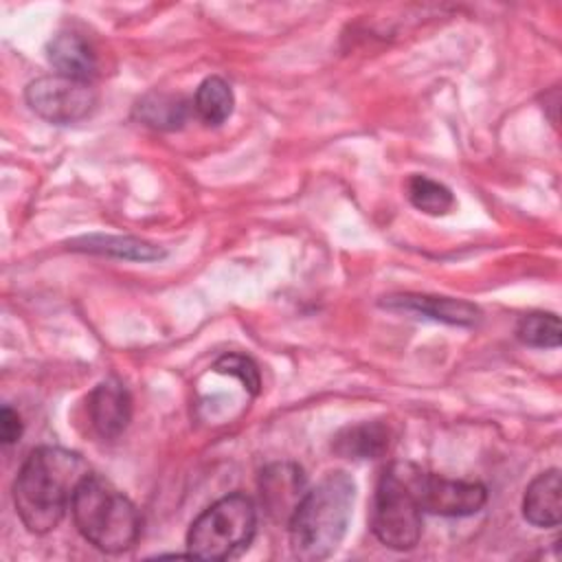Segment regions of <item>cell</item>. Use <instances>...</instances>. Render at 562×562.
Here are the masks:
<instances>
[{
  "label": "cell",
  "instance_id": "14",
  "mask_svg": "<svg viewBox=\"0 0 562 562\" xmlns=\"http://www.w3.org/2000/svg\"><path fill=\"white\" fill-rule=\"evenodd\" d=\"M70 250L92 252V255H108L127 261H156L165 257V250L156 244L143 241L138 237L127 235H88L70 241Z\"/></svg>",
  "mask_w": 562,
  "mask_h": 562
},
{
  "label": "cell",
  "instance_id": "11",
  "mask_svg": "<svg viewBox=\"0 0 562 562\" xmlns=\"http://www.w3.org/2000/svg\"><path fill=\"white\" fill-rule=\"evenodd\" d=\"M522 516L533 527L551 529L562 518V476L558 468L540 472L525 490Z\"/></svg>",
  "mask_w": 562,
  "mask_h": 562
},
{
  "label": "cell",
  "instance_id": "18",
  "mask_svg": "<svg viewBox=\"0 0 562 562\" xmlns=\"http://www.w3.org/2000/svg\"><path fill=\"white\" fill-rule=\"evenodd\" d=\"M516 338L529 347L555 349V347H560V340H562L560 318L549 312L525 314L516 325Z\"/></svg>",
  "mask_w": 562,
  "mask_h": 562
},
{
  "label": "cell",
  "instance_id": "3",
  "mask_svg": "<svg viewBox=\"0 0 562 562\" xmlns=\"http://www.w3.org/2000/svg\"><path fill=\"white\" fill-rule=\"evenodd\" d=\"M79 533L103 553H123L140 536V514L136 505L108 479L88 474L70 503Z\"/></svg>",
  "mask_w": 562,
  "mask_h": 562
},
{
  "label": "cell",
  "instance_id": "12",
  "mask_svg": "<svg viewBox=\"0 0 562 562\" xmlns=\"http://www.w3.org/2000/svg\"><path fill=\"white\" fill-rule=\"evenodd\" d=\"M46 55L61 75L90 81L97 72V53L92 44L75 31L55 33L46 44Z\"/></svg>",
  "mask_w": 562,
  "mask_h": 562
},
{
  "label": "cell",
  "instance_id": "6",
  "mask_svg": "<svg viewBox=\"0 0 562 562\" xmlns=\"http://www.w3.org/2000/svg\"><path fill=\"white\" fill-rule=\"evenodd\" d=\"M24 99L40 119L55 125H70L92 114L99 94L90 81L55 72L33 79L24 90Z\"/></svg>",
  "mask_w": 562,
  "mask_h": 562
},
{
  "label": "cell",
  "instance_id": "2",
  "mask_svg": "<svg viewBox=\"0 0 562 562\" xmlns=\"http://www.w3.org/2000/svg\"><path fill=\"white\" fill-rule=\"evenodd\" d=\"M356 501L353 479L338 470L307 490L288 522L292 555L305 562L329 558L345 538Z\"/></svg>",
  "mask_w": 562,
  "mask_h": 562
},
{
  "label": "cell",
  "instance_id": "10",
  "mask_svg": "<svg viewBox=\"0 0 562 562\" xmlns=\"http://www.w3.org/2000/svg\"><path fill=\"white\" fill-rule=\"evenodd\" d=\"M382 307L395 312H413L432 321L450 325H474L481 316L479 307L452 296H430V294H391L380 301Z\"/></svg>",
  "mask_w": 562,
  "mask_h": 562
},
{
  "label": "cell",
  "instance_id": "9",
  "mask_svg": "<svg viewBox=\"0 0 562 562\" xmlns=\"http://www.w3.org/2000/svg\"><path fill=\"white\" fill-rule=\"evenodd\" d=\"M86 402L90 426L101 439H116L127 428L132 417V397L119 380L97 384Z\"/></svg>",
  "mask_w": 562,
  "mask_h": 562
},
{
  "label": "cell",
  "instance_id": "1",
  "mask_svg": "<svg viewBox=\"0 0 562 562\" xmlns=\"http://www.w3.org/2000/svg\"><path fill=\"white\" fill-rule=\"evenodd\" d=\"M88 474V463L72 450L59 446L31 450L13 481V505L22 525L31 533L55 529Z\"/></svg>",
  "mask_w": 562,
  "mask_h": 562
},
{
  "label": "cell",
  "instance_id": "4",
  "mask_svg": "<svg viewBox=\"0 0 562 562\" xmlns=\"http://www.w3.org/2000/svg\"><path fill=\"white\" fill-rule=\"evenodd\" d=\"M257 531V509L250 496L235 492L209 505L187 531L189 555L231 560L241 555Z\"/></svg>",
  "mask_w": 562,
  "mask_h": 562
},
{
  "label": "cell",
  "instance_id": "16",
  "mask_svg": "<svg viewBox=\"0 0 562 562\" xmlns=\"http://www.w3.org/2000/svg\"><path fill=\"white\" fill-rule=\"evenodd\" d=\"M235 105L231 86L222 77H206L193 97V110L206 125H222Z\"/></svg>",
  "mask_w": 562,
  "mask_h": 562
},
{
  "label": "cell",
  "instance_id": "7",
  "mask_svg": "<svg viewBox=\"0 0 562 562\" xmlns=\"http://www.w3.org/2000/svg\"><path fill=\"white\" fill-rule=\"evenodd\" d=\"M404 468L422 512L461 518L476 514L487 501V490L479 481L446 479L432 472H424L411 463H404Z\"/></svg>",
  "mask_w": 562,
  "mask_h": 562
},
{
  "label": "cell",
  "instance_id": "20",
  "mask_svg": "<svg viewBox=\"0 0 562 562\" xmlns=\"http://www.w3.org/2000/svg\"><path fill=\"white\" fill-rule=\"evenodd\" d=\"M22 435V419L11 406H2L0 411V439L4 446H11Z\"/></svg>",
  "mask_w": 562,
  "mask_h": 562
},
{
  "label": "cell",
  "instance_id": "15",
  "mask_svg": "<svg viewBox=\"0 0 562 562\" xmlns=\"http://www.w3.org/2000/svg\"><path fill=\"white\" fill-rule=\"evenodd\" d=\"M134 114L140 123L154 130H178L187 121L189 103L173 94L151 92L136 103Z\"/></svg>",
  "mask_w": 562,
  "mask_h": 562
},
{
  "label": "cell",
  "instance_id": "13",
  "mask_svg": "<svg viewBox=\"0 0 562 562\" xmlns=\"http://www.w3.org/2000/svg\"><path fill=\"white\" fill-rule=\"evenodd\" d=\"M391 430L382 422H362L345 426L334 437V452L345 459H378L389 450Z\"/></svg>",
  "mask_w": 562,
  "mask_h": 562
},
{
  "label": "cell",
  "instance_id": "17",
  "mask_svg": "<svg viewBox=\"0 0 562 562\" xmlns=\"http://www.w3.org/2000/svg\"><path fill=\"white\" fill-rule=\"evenodd\" d=\"M406 195L408 202L426 215H446L454 209L452 191L428 176H411L406 182Z\"/></svg>",
  "mask_w": 562,
  "mask_h": 562
},
{
  "label": "cell",
  "instance_id": "5",
  "mask_svg": "<svg viewBox=\"0 0 562 562\" xmlns=\"http://www.w3.org/2000/svg\"><path fill=\"white\" fill-rule=\"evenodd\" d=\"M422 514L404 463L386 468L375 485L371 505V529L375 538L395 551L413 549L422 538Z\"/></svg>",
  "mask_w": 562,
  "mask_h": 562
},
{
  "label": "cell",
  "instance_id": "19",
  "mask_svg": "<svg viewBox=\"0 0 562 562\" xmlns=\"http://www.w3.org/2000/svg\"><path fill=\"white\" fill-rule=\"evenodd\" d=\"M213 371L237 378V380L244 384V389H248L250 395H257V393H259L261 375H259L257 364H255L248 356H241V353H224L222 358L215 360Z\"/></svg>",
  "mask_w": 562,
  "mask_h": 562
},
{
  "label": "cell",
  "instance_id": "8",
  "mask_svg": "<svg viewBox=\"0 0 562 562\" xmlns=\"http://www.w3.org/2000/svg\"><path fill=\"white\" fill-rule=\"evenodd\" d=\"M305 492V476L296 463H272L259 476L261 503L274 522L288 525Z\"/></svg>",
  "mask_w": 562,
  "mask_h": 562
}]
</instances>
